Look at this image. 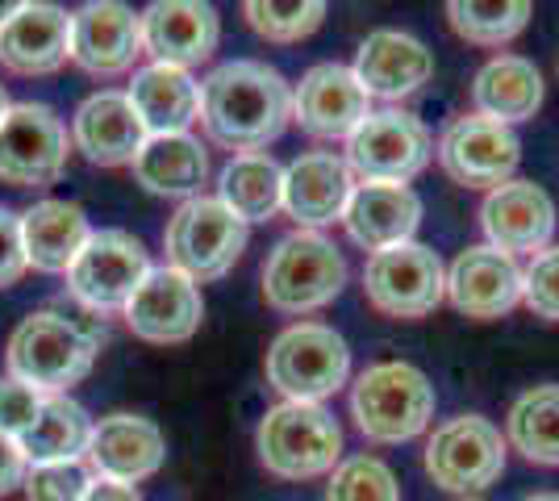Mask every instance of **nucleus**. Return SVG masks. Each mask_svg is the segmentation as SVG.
<instances>
[{"mask_svg":"<svg viewBox=\"0 0 559 501\" xmlns=\"http://www.w3.org/2000/svg\"><path fill=\"white\" fill-rule=\"evenodd\" d=\"M130 105L139 109L146 134H188L201 121V84L180 68L146 63L130 80Z\"/></svg>","mask_w":559,"mask_h":501,"instance_id":"nucleus-27","label":"nucleus"},{"mask_svg":"<svg viewBox=\"0 0 559 501\" xmlns=\"http://www.w3.org/2000/svg\"><path fill=\"white\" fill-rule=\"evenodd\" d=\"M126 326L139 334L142 343L155 347H171V343H188L205 322V297L201 285L188 281L176 267H151V276L130 297V306L121 310Z\"/></svg>","mask_w":559,"mask_h":501,"instance_id":"nucleus-14","label":"nucleus"},{"mask_svg":"<svg viewBox=\"0 0 559 501\" xmlns=\"http://www.w3.org/2000/svg\"><path fill=\"white\" fill-rule=\"evenodd\" d=\"M364 93L380 96V100H401V96H414L421 84H430L435 75V55L430 47L405 34V29H372L359 55H355V68Z\"/></svg>","mask_w":559,"mask_h":501,"instance_id":"nucleus-25","label":"nucleus"},{"mask_svg":"<svg viewBox=\"0 0 559 501\" xmlns=\"http://www.w3.org/2000/svg\"><path fill=\"white\" fill-rule=\"evenodd\" d=\"M93 239V226L88 214L75 205V201H38L22 214V242H25V260L38 272H68L75 255L84 251V242Z\"/></svg>","mask_w":559,"mask_h":501,"instance_id":"nucleus-26","label":"nucleus"},{"mask_svg":"<svg viewBox=\"0 0 559 501\" xmlns=\"http://www.w3.org/2000/svg\"><path fill=\"white\" fill-rule=\"evenodd\" d=\"M80 501H142V493H139V485H117V480L93 477V485L84 489Z\"/></svg>","mask_w":559,"mask_h":501,"instance_id":"nucleus-41","label":"nucleus"},{"mask_svg":"<svg viewBox=\"0 0 559 501\" xmlns=\"http://www.w3.org/2000/svg\"><path fill=\"white\" fill-rule=\"evenodd\" d=\"M217 201L230 205L247 226L276 217L280 201H284V167H280L272 155H263V151L234 155L230 164L222 167Z\"/></svg>","mask_w":559,"mask_h":501,"instance_id":"nucleus-31","label":"nucleus"},{"mask_svg":"<svg viewBox=\"0 0 559 501\" xmlns=\"http://www.w3.org/2000/svg\"><path fill=\"white\" fill-rule=\"evenodd\" d=\"M247 235L251 226L230 205H222L217 196H192L171 214L164 230L167 267L185 272L197 285L222 281L247 251Z\"/></svg>","mask_w":559,"mask_h":501,"instance_id":"nucleus-7","label":"nucleus"},{"mask_svg":"<svg viewBox=\"0 0 559 501\" xmlns=\"http://www.w3.org/2000/svg\"><path fill=\"white\" fill-rule=\"evenodd\" d=\"M543 93H547L543 88V75L522 55H497L472 80V105H476V114L501 121V126L535 118L538 105H543Z\"/></svg>","mask_w":559,"mask_h":501,"instance_id":"nucleus-28","label":"nucleus"},{"mask_svg":"<svg viewBox=\"0 0 559 501\" xmlns=\"http://www.w3.org/2000/svg\"><path fill=\"white\" fill-rule=\"evenodd\" d=\"M25 272H29V260L22 242V214L0 205V288L17 285Z\"/></svg>","mask_w":559,"mask_h":501,"instance_id":"nucleus-39","label":"nucleus"},{"mask_svg":"<svg viewBox=\"0 0 559 501\" xmlns=\"http://www.w3.org/2000/svg\"><path fill=\"white\" fill-rule=\"evenodd\" d=\"M134 180L155 196L192 201L210 180V151L192 134H151L134 159Z\"/></svg>","mask_w":559,"mask_h":501,"instance_id":"nucleus-29","label":"nucleus"},{"mask_svg":"<svg viewBox=\"0 0 559 501\" xmlns=\"http://www.w3.org/2000/svg\"><path fill=\"white\" fill-rule=\"evenodd\" d=\"M506 434L480 414H460L435 427L426 443V473L447 493H485L506 473Z\"/></svg>","mask_w":559,"mask_h":501,"instance_id":"nucleus-9","label":"nucleus"},{"mask_svg":"<svg viewBox=\"0 0 559 501\" xmlns=\"http://www.w3.org/2000/svg\"><path fill=\"white\" fill-rule=\"evenodd\" d=\"M139 17L142 55H151V63L180 68V72L205 63L222 38V17L205 0H155Z\"/></svg>","mask_w":559,"mask_h":501,"instance_id":"nucleus-16","label":"nucleus"},{"mask_svg":"<svg viewBox=\"0 0 559 501\" xmlns=\"http://www.w3.org/2000/svg\"><path fill=\"white\" fill-rule=\"evenodd\" d=\"M435 384L405 359H380L350 389V418L372 443H409L435 422Z\"/></svg>","mask_w":559,"mask_h":501,"instance_id":"nucleus-3","label":"nucleus"},{"mask_svg":"<svg viewBox=\"0 0 559 501\" xmlns=\"http://www.w3.org/2000/svg\"><path fill=\"white\" fill-rule=\"evenodd\" d=\"M326 501H401L396 473L376 455H347L330 473Z\"/></svg>","mask_w":559,"mask_h":501,"instance_id":"nucleus-35","label":"nucleus"},{"mask_svg":"<svg viewBox=\"0 0 559 501\" xmlns=\"http://www.w3.org/2000/svg\"><path fill=\"white\" fill-rule=\"evenodd\" d=\"M451 29L472 43V47H506L513 43L526 22H531V4L526 0H451L447 4Z\"/></svg>","mask_w":559,"mask_h":501,"instance_id":"nucleus-33","label":"nucleus"},{"mask_svg":"<svg viewBox=\"0 0 559 501\" xmlns=\"http://www.w3.org/2000/svg\"><path fill=\"white\" fill-rule=\"evenodd\" d=\"M288 121L293 88L276 68L259 59H230L201 80V126L226 151H263L288 130Z\"/></svg>","mask_w":559,"mask_h":501,"instance_id":"nucleus-1","label":"nucleus"},{"mask_svg":"<svg viewBox=\"0 0 559 501\" xmlns=\"http://www.w3.org/2000/svg\"><path fill=\"white\" fill-rule=\"evenodd\" d=\"M88 439H93V418L80 402H71L68 393L47 397L34 427L25 430L22 452L29 464H68V460H84L88 452Z\"/></svg>","mask_w":559,"mask_h":501,"instance_id":"nucleus-30","label":"nucleus"},{"mask_svg":"<svg viewBox=\"0 0 559 501\" xmlns=\"http://www.w3.org/2000/svg\"><path fill=\"white\" fill-rule=\"evenodd\" d=\"M421 222V196L409 184H380V180H359L350 189V201L343 210L350 242L364 251H389L401 242H414Z\"/></svg>","mask_w":559,"mask_h":501,"instance_id":"nucleus-24","label":"nucleus"},{"mask_svg":"<svg viewBox=\"0 0 559 501\" xmlns=\"http://www.w3.org/2000/svg\"><path fill=\"white\" fill-rule=\"evenodd\" d=\"M350 377L347 338L326 322H293L267 347V381L284 393V402L322 406Z\"/></svg>","mask_w":559,"mask_h":501,"instance_id":"nucleus-6","label":"nucleus"},{"mask_svg":"<svg viewBox=\"0 0 559 501\" xmlns=\"http://www.w3.org/2000/svg\"><path fill=\"white\" fill-rule=\"evenodd\" d=\"M293 118L313 139H350L372 118V96L364 93L359 75L343 63H318L293 88Z\"/></svg>","mask_w":559,"mask_h":501,"instance_id":"nucleus-18","label":"nucleus"},{"mask_svg":"<svg viewBox=\"0 0 559 501\" xmlns=\"http://www.w3.org/2000/svg\"><path fill=\"white\" fill-rule=\"evenodd\" d=\"M435 159V139L409 109H380L347 139V167L359 180L409 184Z\"/></svg>","mask_w":559,"mask_h":501,"instance_id":"nucleus-12","label":"nucleus"},{"mask_svg":"<svg viewBox=\"0 0 559 501\" xmlns=\"http://www.w3.org/2000/svg\"><path fill=\"white\" fill-rule=\"evenodd\" d=\"M142 55V17L121 0H88L71 13V63L80 72L114 80L134 72Z\"/></svg>","mask_w":559,"mask_h":501,"instance_id":"nucleus-15","label":"nucleus"},{"mask_svg":"<svg viewBox=\"0 0 559 501\" xmlns=\"http://www.w3.org/2000/svg\"><path fill=\"white\" fill-rule=\"evenodd\" d=\"M259 464L280 480H313L343 460V427L326 406L280 402L255 430Z\"/></svg>","mask_w":559,"mask_h":501,"instance_id":"nucleus-5","label":"nucleus"},{"mask_svg":"<svg viewBox=\"0 0 559 501\" xmlns=\"http://www.w3.org/2000/svg\"><path fill=\"white\" fill-rule=\"evenodd\" d=\"M522 501H559V493H531V498H522Z\"/></svg>","mask_w":559,"mask_h":501,"instance_id":"nucleus-44","label":"nucleus"},{"mask_svg":"<svg viewBox=\"0 0 559 501\" xmlns=\"http://www.w3.org/2000/svg\"><path fill=\"white\" fill-rule=\"evenodd\" d=\"M71 59V13L50 0H25L0 25V68L13 75H55Z\"/></svg>","mask_w":559,"mask_h":501,"instance_id":"nucleus-21","label":"nucleus"},{"mask_svg":"<svg viewBox=\"0 0 559 501\" xmlns=\"http://www.w3.org/2000/svg\"><path fill=\"white\" fill-rule=\"evenodd\" d=\"M350 167L334 151H309L284 167V201L280 210L297 222V230H322L330 222H343L350 201Z\"/></svg>","mask_w":559,"mask_h":501,"instance_id":"nucleus-23","label":"nucleus"},{"mask_svg":"<svg viewBox=\"0 0 559 501\" xmlns=\"http://www.w3.org/2000/svg\"><path fill=\"white\" fill-rule=\"evenodd\" d=\"M480 226L489 235V247L506 255H531L551 247L556 235V201L535 180H510L501 189L485 192Z\"/></svg>","mask_w":559,"mask_h":501,"instance_id":"nucleus-19","label":"nucleus"},{"mask_svg":"<svg viewBox=\"0 0 559 501\" xmlns=\"http://www.w3.org/2000/svg\"><path fill=\"white\" fill-rule=\"evenodd\" d=\"M364 297L384 318H426L443 306L447 267L435 247L426 242H401L389 251H376L364 263Z\"/></svg>","mask_w":559,"mask_h":501,"instance_id":"nucleus-8","label":"nucleus"},{"mask_svg":"<svg viewBox=\"0 0 559 501\" xmlns=\"http://www.w3.org/2000/svg\"><path fill=\"white\" fill-rule=\"evenodd\" d=\"M105 338H109V331L96 313L34 310L9 334L4 363H9L13 381L29 384L43 397H59L93 372Z\"/></svg>","mask_w":559,"mask_h":501,"instance_id":"nucleus-2","label":"nucleus"},{"mask_svg":"<svg viewBox=\"0 0 559 501\" xmlns=\"http://www.w3.org/2000/svg\"><path fill=\"white\" fill-rule=\"evenodd\" d=\"M347 285V260L322 230H293L263 260V301L284 318L326 310Z\"/></svg>","mask_w":559,"mask_h":501,"instance_id":"nucleus-4","label":"nucleus"},{"mask_svg":"<svg viewBox=\"0 0 559 501\" xmlns=\"http://www.w3.org/2000/svg\"><path fill=\"white\" fill-rule=\"evenodd\" d=\"M242 17L267 43H301L318 25L326 22V4L322 0H247Z\"/></svg>","mask_w":559,"mask_h":501,"instance_id":"nucleus-34","label":"nucleus"},{"mask_svg":"<svg viewBox=\"0 0 559 501\" xmlns=\"http://www.w3.org/2000/svg\"><path fill=\"white\" fill-rule=\"evenodd\" d=\"M439 164L464 189H501L522 164V143L510 126L480 114L455 118L439 139Z\"/></svg>","mask_w":559,"mask_h":501,"instance_id":"nucleus-13","label":"nucleus"},{"mask_svg":"<svg viewBox=\"0 0 559 501\" xmlns=\"http://www.w3.org/2000/svg\"><path fill=\"white\" fill-rule=\"evenodd\" d=\"M146 126L126 93L88 96L71 118V146L96 167H134L139 151L146 146Z\"/></svg>","mask_w":559,"mask_h":501,"instance_id":"nucleus-22","label":"nucleus"},{"mask_svg":"<svg viewBox=\"0 0 559 501\" xmlns=\"http://www.w3.org/2000/svg\"><path fill=\"white\" fill-rule=\"evenodd\" d=\"M9 105H13V100H9V93H4V84H0V121H4V114H9Z\"/></svg>","mask_w":559,"mask_h":501,"instance_id":"nucleus-43","label":"nucleus"},{"mask_svg":"<svg viewBox=\"0 0 559 501\" xmlns=\"http://www.w3.org/2000/svg\"><path fill=\"white\" fill-rule=\"evenodd\" d=\"M25 473H29V460H25L22 443L0 434V498H9L13 489H22Z\"/></svg>","mask_w":559,"mask_h":501,"instance_id":"nucleus-40","label":"nucleus"},{"mask_svg":"<svg viewBox=\"0 0 559 501\" xmlns=\"http://www.w3.org/2000/svg\"><path fill=\"white\" fill-rule=\"evenodd\" d=\"M151 276V255L130 230H93L84 251L68 267L71 297L88 313H121Z\"/></svg>","mask_w":559,"mask_h":501,"instance_id":"nucleus-11","label":"nucleus"},{"mask_svg":"<svg viewBox=\"0 0 559 501\" xmlns=\"http://www.w3.org/2000/svg\"><path fill=\"white\" fill-rule=\"evenodd\" d=\"M522 306L543 322H559V247L538 251L522 272Z\"/></svg>","mask_w":559,"mask_h":501,"instance_id":"nucleus-37","label":"nucleus"},{"mask_svg":"<svg viewBox=\"0 0 559 501\" xmlns=\"http://www.w3.org/2000/svg\"><path fill=\"white\" fill-rule=\"evenodd\" d=\"M71 134L50 105H9L0 121V180L13 189H50L68 171Z\"/></svg>","mask_w":559,"mask_h":501,"instance_id":"nucleus-10","label":"nucleus"},{"mask_svg":"<svg viewBox=\"0 0 559 501\" xmlns=\"http://www.w3.org/2000/svg\"><path fill=\"white\" fill-rule=\"evenodd\" d=\"M93 485V473L84 460H68V464H29L22 489L25 501H80L84 489Z\"/></svg>","mask_w":559,"mask_h":501,"instance_id":"nucleus-36","label":"nucleus"},{"mask_svg":"<svg viewBox=\"0 0 559 501\" xmlns=\"http://www.w3.org/2000/svg\"><path fill=\"white\" fill-rule=\"evenodd\" d=\"M506 443L531 464L559 468V384L526 389L506 414Z\"/></svg>","mask_w":559,"mask_h":501,"instance_id":"nucleus-32","label":"nucleus"},{"mask_svg":"<svg viewBox=\"0 0 559 501\" xmlns=\"http://www.w3.org/2000/svg\"><path fill=\"white\" fill-rule=\"evenodd\" d=\"M13 13H17V4H9V0H4V4H0V25L9 22V17H13Z\"/></svg>","mask_w":559,"mask_h":501,"instance_id":"nucleus-42","label":"nucleus"},{"mask_svg":"<svg viewBox=\"0 0 559 501\" xmlns=\"http://www.w3.org/2000/svg\"><path fill=\"white\" fill-rule=\"evenodd\" d=\"M43 393H34L29 384L13 381V377H0V434L9 439H22L25 430L34 427L38 409H43Z\"/></svg>","mask_w":559,"mask_h":501,"instance_id":"nucleus-38","label":"nucleus"},{"mask_svg":"<svg viewBox=\"0 0 559 501\" xmlns=\"http://www.w3.org/2000/svg\"><path fill=\"white\" fill-rule=\"evenodd\" d=\"M167 460V439L164 430L155 427L142 414H105L100 422H93V439L84 464L88 473L100 480H117V485H139V480L155 477Z\"/></svg>","mask_w":559,"mask_h":501,"instance_id":"nucleus-17","label":"nucleus"},{"mask_svg":"<svg viewBox=\"0 0 559 501\" xmlns=\"http://www.w3.org/2000/svg\"><path fill=\"white\" fill-rule=\"evenodd\" d=\"M447 301L476 322L506 318L522 306V267L497 247H467L447 267Z\"/></svg>","mask_w":559,"mask_h":501,"instance_id":"nucleus-20","label":"nucleus"}]
</instances>
